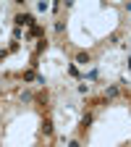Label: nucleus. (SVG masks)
Masks as SVG:
<instances>
[{"instance_id":"f257e3e1","label":"nucleus","mask_w":131,"mask_h":147,"mask_svg":"<svg viewBox=\"0 0 131 147\" xmlns=\"http://www.w3.org/2000/svg\"><path fill=\"white\" fill-rule=\"evenodd\" d=\"M32 21H34L32 16H18V18H16V24H32Z\"/></svg>"},{"instance_id":"7ed1b4c3","label":"nucleus","mask_w":131,"mask_h":147,"mask_svg":"<svg viewBox=\"0 0 131 147\" xmlns=\"http://www.w3.org/2000/svg\"><path fill=\"white\" fill-rule=\"evenodd\" d=\"M76 61H79V63H89V55H87V53H79Z\"/></svg>"},{"instance_id":"f03ea898","label":"nucleus","mask_w":131,"mask_h":147,"mask_svg":"<svg viewBox=\"0 0 131 147\" xmlns=\"http://www.w3.org/2000/svg\"><path fill=\"white\" fill-rule=\"evenodd\" d=\"M42 129H45V134H52V123H50V118H45V126H42Z\"/></svg>"},{"instance_id":"39448f33","label":"nucleus","mask_w":131,"mask_h":147,"mask_svg":"<svg viewBox=\"0 0 131 147\" xmlns=\"http://www.w3.org/2000/svg\"><path fill=\"white\" fill-rule=\"evenodd\" d=\"M68 147H79V139H73V142H71V144H68Z\"/></svg>"},{"instance_id":"20e7f679","label":"nucleus","mask_w":131,"mask_h":147,"mask_svg":"<svg viewBox=\"0 0 131 147\" xmlns=\"http://www.w3.org/2000/svg\"><path fill=\"white\" fill-rule=\"evenodd\" d=\"M37 102H47V92H40V95H37Z\"/></svg>"}]
</instances>
